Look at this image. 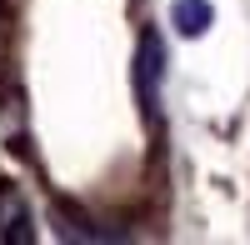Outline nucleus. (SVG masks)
Segmentation results:
<instances>
[{
	"instance_id": "nucleus-3",
	"label": "nucleus",
	"mask_w": 250,
	"mask_h": 245,
	"mask_svg": "<svg viewBox=\"0 0 250 245\" xmlns=\"http://www.w3.org/2000/svg\"><path fill=\"white\" fill-rule=\"evenodd\" d=\"M170 20H175L180 35H205V30H210V20H215V10H210V0H175V5H170Z\"/></svg>"
},
{
	"instance_id": "nucleus-1",
	"label": "nucleus",
	"mask_w": 250,
	"mask_h": 245,
	"mask_svg": "<svg viewBox=\"0 0 250 245\" xmlns=\"http://www.w3.org/2000/svg\"><path fill=\"white\" fill-rule=\"evenodd\" d=\"M160 65H165V45H160L155 30H145V40H140V60H135V85H140V105H145V110H155Z\"/></svg>"
},
{
	"instance_id": "nucleus-2",
	"label": "nucleus",
	"mask_w": 250,
	"mask_h": 245,
	"mask_svg": "<svg viewBox=\"0 0 250 245\" xmlns=\"http://www.w3.org/2000/svg\"><path fill=\"white\" fill-rule=\"evenodd\" d=\"M35 230H30V215L25 205H20V195L15 190H0V240H10V245H25Z\"/></svg>"
}]
</instances>
